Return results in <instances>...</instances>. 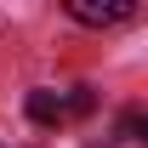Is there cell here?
Instances as JSON below:
<instances>
[{"label":"cell","instance_id":"277c9868","mask_svg":"<svg viewBox=\"0 0 148 148\" xmlns=\"http://www.w3.org/2000/svg\"><path fill=\"white\" fill-rule=\"evenodd\" d=\"M125 131H131V137L148 148V114H125Z\"/></svg>","mask_w":148,"mask_h":148},{"label":"cell","instance_id":"6da1fadb","mask_svg":"<svg viewBox=\"0 0 148 148\" xmlns=\"http://www.w3.org/2000/svg\"><path fill=\"white\" fill-rule=\"evenodd\" d=\"M74 23H91V29H108V23H131L137 17V0H69Z\"/></svg>","mask_w":148,"mask_h":148},{"label":"cell","instance_id":"7a4b0ae2","mask_svg":"<svg viewBox=\"0 0 148 148\" xmlns=\"http://www.w3.org/2000/svg\"><path fill=\"white\" fill-rule=\"evenodd\" d=\"M23 108H29V120H34V125H57V120L69 114V103H63L57 91H29V103H23Z\"/></svg>","mask_w":148,"mask_h":148},{"label":"cell","instance_id":"3957f363","mask_svg":"<svg viewBox=\"0 0 148 148\" xmlns=\"http://www.w3.org/2000/svg\"><path fill=\"white\" fill-rule=\"evenodd\" d=\"M63 103H69V114H91V103H97V97L86 91V86H80V91H69V97H63Z\"/></svg>","mask_w":148,"mask_h":148}]
</instances>
